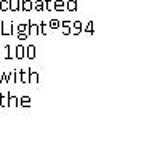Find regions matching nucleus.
Wrapping results in <instances>:
<instances>
[{"label": "nucleus", "instance_id": "nucleus-1", "mask_svg": "<svg viewBox=\"0 0 160 152\" xmlns=\"http://www.w3.org/2000/svg\"><path fill=\"white\" fill-rule=\"evenodd\" d=\"M0 34L11 35L13 34V21H0Z\"/></svg>", "mask_w": 160, "mask_h": 152}, {"label": "nucleus", "instance_id": "nucleus-2", "mask_svg": "<svg viewBox=\"0 0 160 152\" xmlns=\"http://www.w3.org/2000/svg\"><path fill=\"white\" fill-rule=\"evenodd\" d=\"M71 34H74V35H79V34H82V29H83V24H82V21L80 20H75L74 23H71Z\"/></svg>", "mask_w": 160, "mask_h": 152}, {"label": "nucleus", "instance_id": "nucleus-3", "mask_svg": "<svg viewBox=\"0 0 160 152\" xmlns=\"http://www.w3.org/2000/svg\"><path fill=\"white\" fill-rule=\"evenodd\" d=\"M24 48H26V56H24V58L34 59V58H35V53H37L35 45H27V46H24Z\"/></svg>", "mask_w": 160, "mask_h": 152}, {"label": "nucleus", "instance_id": "nucleus-4", "mask_svg": "<svg viewBox=\"0 0 160 152\" xmlns=\"http://www.w3.org/2000/svg\"><path fill=\"white\" fill-rule=\"evenodd\" d=\"M27 34L29 35H39V24H34L31 20L27 21Z\"/></svg>", "mask_w": 160, "mask_h": 152}, {"label": "nucleus", "instance_id": "nucleus-5", "mask_svg": "<svg viewBox=\"0 0 160 152\" xmlns=\"http://www.w3.org/2000/svg\"><path fill=\"white\" fill-rule=\"evenodd\" d=\"M18 75H19V83H29V69L18 71Z\"/></svg>", "mask_w": 160, "mask_h": 152}, {"label": "nucleus", "instance_id": "nucleus-6", "mask_svg": "<svg viewBox=\"0 0 160 152\" xmlns=\"http://www.w3.org/2000/svg\"><path fill=\"white\" fill-rule=\"evenodd\" d=\"M24 56H26V48L23 45H18L15 46V58L16 59H24Z\"/></svg>", "mask_w": 160, "mask_h": 152}, {"label": "nucleus", "instance_id": "nucleus-7", "mask_svg": "<svg viewBox=\"0 0 160 152\" xmlns=\"http://www.w3.org/2000/svg\"><path fill=\"white\" fill-rule=\"evenodd\" d=\"M8 107H19V102H18V96H15L13 93H8Z\"/></svg>", "mask_w": 160, "mask_h": 152}, {"label": "nucleus", "instance_id": "nucleus-8", "mask_svg": "<svg viewBox=\"0 0 160 152\" xmlns=\"http://www.w3.org/2000/svg\"><path fill=\"white\" fill-rule=\"evenodd\" d=\"M18 102H19V107L29 109L31 107V96H21V98H18Z\"/></svg>", "mask_w": 160, "mask_h": 152}, {"label": "nucleus", "instance_id": "nucleus-9", "mask_svg": "<svg viewBox=\"0 0 160 152\" xmlns=\"http://www.w3.org/2000/svg\"><path fill=\"white\" fill-rule=\"evenodd\" d=\"M32 10H34L32 0H23L21 2V11H32Z\"/></svg>", "mask_w": 160, "mask_h": 152}, {"label": "nucleus", "instance_id": "nucleus-10", "mask_svg": "<svg viewBox=\"0 0 160 152\" xmlns=\"http://www.w3.org/2000/svg\"><path fill=\"white\" fill-rule=\"evenodd\" d=\"M23 0H10V11H21Z\"/></svg>", "mask_w": 160, "mask_h": 152}, {"label": "nucleus", "instance_id": "nucleus-11", "mask_svg": "<svg viewBox=\"0 0 160 152\" xmlns=\"http://www.w3.org/2000/svg\"><path fill=\"white\" fill-rule=\"evenodd\" d=\"M53 10H56V11H64V10H66L64 0H54V2H53Z\"/></svg>", "mask_w": 160, "mask_h": 152}, {"label": "nucleus", "instance_id": "nucleus-12", "mask_svg": "<svg viewBox=\"0 0 160 152\" xmlns=\"http://www.w3.org/2000/svg\"><path fill=\"white\" fill-rule=\"evenodd\" d=\"M66 10L67 11H77V0H67V2H66Z\"/></svg>", "mask_w": 160, "mask_h": 152}, {"label": "nucleus", "instance_id": "nucleus-13", "mask_svg": "<svg viewBox=\"0 0 160 152\" xmlns=\"http://www.w3.org/2000/svg\"><path fill=\"white\" fill-rule=\"evenodd\" d=\"M5 51H6V59H13L15 58V46L13 45H6L5 46Z\"/></svg>", "mask_w": 160, "mask_h": 152}, {"label": "nucleus", "instance_id": "nucleus-14", "mask_svg": "<svg viewBox=\"0 0 160 152\" xmlns=\"http://www.w3.org/2000/svg\"><path fill=\"white\" fill-rule=\"evenodd\" d=\"M29 83H39V74L29 69Z\"/></svg>", "mask_w": 160, "mask_h": 152}, {"label": "nucleus", "instance_id": "nucleus-15", "mask_svg": "<svg viewBox=\"0 0 160 152\" xmlns=\"http://www.w3.org/2000/svg\"><path fill=\"white\" fill-rule=\"evenodd\" d=\"M0 11H10V0H0Z\"/></svg>", "mask_w": 160, "mask_h": 152}, {"label": "nucleus", "instance_id": "nucleus-16", "mask_svg": "<svg viewBox=\"0 0 160 152\" xmlns=\"http://www.w3.org/2000/svg\"><path fill=\"white\" fill-rule=\"evenodd\" d=\"M34 10H35V11H43V10H45L43 0H37V2H34Z\"/></svg>", "mask_w": 160, "mask_h": 152}, {"label": "nucleus", "instance_id": "nucleus-17", "mask_svg": "<svg viewBox=\"0 0 160 152\" xmlns=\"http://www.w3.org/2000/svg\"><path fill=\"white\" fill-rule=\"evenodd\" d=\"M46 26L50 27V29H59V20H51V21H48L46 23Z\"/></svg>", "mask_w": 160, "mask_h": 152}, {"label": "nucleus", "instance_id": "nucleus-18", "mask_svg": "<svg viewBox=\"0 0 160 152\" xmlns=\"http://www.w3.org/2000/svg\"><path fill=\"white\" fill-rule=\"evenodd\" d=\"M0 107H8V93L0 94Z\"/></svg>", "mask_w": 160, "mask_h": 152}, {"label": "nucleus", "instance_id": "nucleus-19", "mask_svg": "<svg viewBox=\"0 0 160 152\" xmlns=\"http://www.w3.org/2000/svg\"><path fill=\"white\" fill-rule=\"evenodd\" d=\"M39 34H43V35L48 34V32H46V23H45V21H40V23H39Z\"/></svg>", "mask_w": 160, "mask_h": 152}, {"label": "nucleus", "instance_id": "nucleus-20", "mask_svg": "<svg viewBox=\"0 0 160 152\" xmlns=\"http://www.w3.org/2000/svg\"><path fill=\"white\" fill-rule=\"evenodd\" d=\"M82 32H88L90 35L93 34V21L90 20L88 23H87V26H85V29H82Z\"/></svg>", "mask_w": 160, "mask_h": 152}, {"label": "nucleus", "instance_id": "nucleus-21", "mask_svg": "<svg viewBox=\"0 0 160 152\" xmlns=\"http://www.w3.org/2000/svg\"><path fill=\"white\" fill-rule=\"evenodd\" d=\"M59 27H61V31H63L64 35H69V34H71V26H69V24H63V26H59Z\"/></svg>", "mask_w": 160, "mask_h": 152}, {"label": "nucleus", "instance_id": "nucleus-22", "mask_svg": "<svg viewBox=\"0 0 160 152\" xmlns=\"http://www.w3.org/2000/svg\"><path fill=\"white\" fill-rule=\"evenodd\" d=\"M43 3H45V10L46 11H53V2L51 0H43Z\"/></svg>", "mask_w": 160, "mask_h": 152}, {"label": "nucleus", "instance_id": "nucleus-23", "mask_svg": "<svg viewBox=\"0 0 160 152\" xmlns=\"http://www.w3.org/2000/svg\"><path fill=\"white\" fill-rule=\"evenodd\" d=\"M18 40H27V37H29V34L27 32H18Z\"/></svg>", "mask_w": 160, "mask_h": 152}, {"label": "nucleus", "instance_id": "nucleus-24", "mask_svg": "<svg viewBox=\"0 0 160 152\" xmlns=\"http://www.w3.org/2000/svg\"><path fill=\"white\" fill-rule=\"evenodd\" d=\"M16 29H18V32H27V23L26 24H19Z\"/></svg>", "mask_w": 160, "mask_h": 152}, {"label": "nucleus", "instance_id": "nucleus-25", "mask_svg": "<svg viewBox=\"0 0 160 152\" xmlns=\"http://www.w3.org/2000/svg\"><path fill=\"white\" fill-rule=\"evenodd\" d=\"M0 82L6 83V72H3V71H0Z\"/></svg>", "mask_w": 160, "mask_h": 152}]
</instances>
